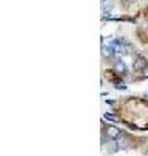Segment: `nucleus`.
I'll return each instance as SVG.
<instances>
[{
    "mask_svg": "<svg viewBox=\"0 0 148 156\" xmlns=\"http://www.w3.org/2000/svg\"><path fill=\"white\" fill-rule=\"evenodd\" d=\"M101 53L105 57H111L112 55H115V50H113L112 46H104V47L101 48Z\"/></svg>",
    "mask_w": 148,
    "mask_h": 156,
    "instance_id": "7ed1b4c3",
    "label": "nucleus"
},
{
    "mask_svg": "<svg viewBox=\"0 0 148 156\" xmlns=\"http://www.w3.org/2000/svg\"><path fill=\"white\" fill-rule=\"evenodd\" d=\"M115 70L118 72V73H126L127 69H126V64L123 61H117L115 64Z\"/></svg>",
    "mask_w": 148,
    "mask_h": 156,
    "instance_id": "20e7f679",
    "label": "nucleus"
},
{
    "mask_svg": "<svg viewBox=\"0 0 148 156\" xmlns=\"http://www.w3.org/2000/svg\"><path fill=\"white\" fill-rule=\"evenodd\" d=\"M127 2H129V3H132V2H135V0H127Z\"/></svg>",
    "mask_w": 148,
    "mask_h": 156,
    "instance_id": "6e6552de",
    "label": "nucleus"
},
{
    "mask_svg": "<svg viewBox=\"0 0 148 156\" xmlns=\"http://www.w3.org/2000/svg\"><path fill=\"white\" fill-rule=\"evenodd\" d=\"M104 2H105V0H101V3H104Z\"/></svg>",
    "mask_w": 148,
    "mask_h": 156,
    "instance_id": "1a4fd4ad",
    "label": "nucleus"
},
{
    "mask_svg": "<svg viewBox=\"0 0 148 156\" xmlns=\"http://www.w3.org/2000/svg\"><path fill=\"white\" fill-rule=\"evenodd\" d=\"M105 133H107V135L109 136V138H112V139H116V138H118V136H120V134H121V130L118 129V128H116V126H108Z\"/></svg>",
    "mask_w": 148,
    "mask_h": 156,
    "instance_id": "f257e3e1",
    "label": "nucleus"
},
{
    "mask_svg": "<svg viewBox=\"0 0 148 156\" xmlns=\"http://www.w3.org/2000/svg\"><path fill=\"white\" fill-rule=\"evenodd\" d=\"M143 76H144L146 78H148V65L144 68V69H143Z\"/></svg>",
    "mask_w": 148,
    "mask_h": 156,
    "instance_id": "0eeeda50",
    "label": "nucleus"
},
{
    "mask_svg": "<svg viewBox=\"0 0 148 156\" xmlns=\"http://www.w3.org/2000/svg\"><path fill=\"white\" fill-rule=\"evenodd\" d=\"M104 119L108 120V121H113V122H117V121H120L116 115H112V113H104Z\"/></svg>",
    "mask_w": 148,
    "mask_h": 156,
    "instance_id": "423d86ee",
    "label": "nucleus"
},
{
    "mask_svg": "<svg viewBox=\"0 0 148 156\" xmlns=\"http://www.w3.org/2000/svg\"><path fill=\"white\" fill-rule=\"evenodd\" d=\"M132 66H134L135 70H143L147 66L146 58L144 57H138V58H135V61H134V64H132Z\"/></svg>",
    "mask_w": 148,
    "mask_h": 156,
    "instance_id": "f03ea898",
    "label": "nucleus"
},
{
    "mask_svg": "<svg viewBox=\"0 0 148 156\" xmlns=\"http://www.w3.org/2000/svg\"><path fill=\"white\" fill-rule=\"evenodd\" d=\"M116 143L118 146V148H125L127 147V142H126V138L125 136H122V138H120L118 140H116Z\"/></svg>",
    "mask_w": 148,
    "mask_h": 156,
    "instance_id": "39448f33",
    "label": "nucleus"
}]
</instances>
